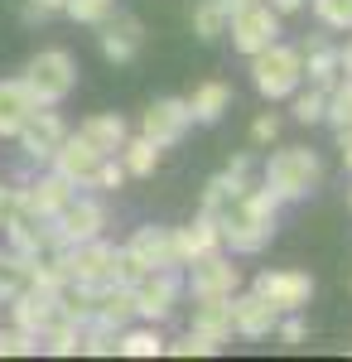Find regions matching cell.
Segmentation results:
<instances>
[{
  "instance_id": "cell-1",
  "label": "cell",
  "mask_w": 352,
  "mask_h": 362,
  "mask_svg": "<svg viewBox=\"0 0 352 362\" xmlns=\"http://www.w3.org/2000/svg\"><path fill=\"white\" fill-rule=\"evenodd\" d=\"M275 208H280V198L271 189H242L208 218L217 223V237L232 251H261L275 232Z\"/></svg>"
},
{
  "instance_id": "cell-2",
  "label": "cell",
  "mask_w": 352,
  "mask_h": 362,
  "mask_svg": "<svg viewBox=\"0 0 352 362\" xmlns=\"http://www.w3.org/2000/svg\"><path fill=\"white\" fill-rule=\"evenodd\" d=\"M324 179V160L304 145H290V150H275L271 165H266V189H271L280 203H295V198H309Z\"/></svg>"
},
{
  "instance_id": "cell-3",
  "label": "cell",
  "mask_w": 352,
  "mask_h": 362,
  "mask_svg": "<svg viewBox=\"0 0 352 362\" xmlns=\"http://www.w3.org/2000/svg\"><path fill=\"white\" fill-rule=\"evenodd\" d=\"M20 83H25V92L34 97V107H54V102H63V97L73 92L78 63H73L68 49H44V54L29 58V68H25Z\"/></svg>"
},
{
  "instance_id": "cell-4",
  "label": "cell",
  "mask_w": 352,
  "mask_h": 362,
  "mask_svg": "<svg viewBox=\"0 0 352 362\" xmlns=\"http://www.w3.org/2000/svg\"><path fill=\"white\" fill-rule=\"evenodd\" d=\"M299 78H304V54L299 49H285L280 39H275L271 49L251 54V83H256L261 97L280 102V97H290L299 87Z\"/></svg>"
},
{
  "instance_id": "cell-5",
  "label": "cell",
  "mask_w": 352,
  "mask_h": 362,
  "mask_svg": "<svg viewBox=\"0 0 352 362\" xmlns=\"http://www.w3.org/2000/svg\"><path fill=\"white\" fill-rule=\"evenodd\" d=\"M111 261H116V247H107L102 237H92V242L63 247L58 271H63V280H73V285H107L111 280Z\"/></svg>"
},
{
  "instance_id": "cell-6",
  "label": "cell",
  "mask_w": 352,
  "mask_h": 362,
  "mask_svg": "<svg viewBox=\"0 0 352 362\" xmlns=\"http://www.w3.org/2000/svg\"><path fill=\"white\" fill-rule=\"evenodd\" d=\"M227 25H232V49H242V54H261V49H271L275 39H280V15H275L266 0L237 10Z\"/></svg>"
},
{
  "instance_id": "cell-7",
  "label": "cell",
  "mask_w": 352,
  "mask_h": 362,
  "mask_svg": "<svg viewBox=\"0 0 352 362\" xmlns=\"http://www.w3.org/2000/svg\"><path fill=\"white\" fill-rule=\"evenodd\" d=\"M49 160H54V169L68 179V184H92L107 155H102V150L78 131V136H63V140H58V150L49 155Z\"/></svg>"
},
{
  "instance_id": "cell-8",
  "label": "cell",
  "mask_w": 352,
  "mask_h": 362,
  "mask_svg": "<svg viewBox=\"0 0 352 362\" xmlns=\"http://www.w3.org/2000/svg\"><path fill=\"white\" fill-rule=\"evenodd\" d=\"M102 227H107V213H102V203H92V198H68L63 208H58V223H54V237L58 247H73V242H92V237H102Z\"/></svg>"
},
{
  "instance_id": "cell-9",
  "label": "cell",
  "mask_w": 352,
  "mask_h": 362,
  "mask_svg": "<svg viewBox=\"0 0 352 362\" xmlns=\"http://www.w3.org/2000/svg\"><path fill=\"white\" fill-rule=\"evenodd\" d=\"M193 126V112L184 97H160L150 112H145V121H140V136L155 140V145H174V140H184V131Z\"/></svg>"
},
{
  "instance_id": "cell-10",
  "label": "cell",
  "mask_w": 352,
  "mask_h": 362,
  "mask_svg": "<svg viewBox=\"0 0 352 362\" xmlns=\"http://www.w3.org/2000/svg\"><path fill=\"white\" fill-rule=\"evenodd\" d=\"M131 295H136V314H145L150 324H160L174 314V300H179V285L169 271H145V276L131 280Z\"/></svg>"
},
{
  "instance_id": "cell-11",
  "label": "cell",
  "mask_w": 352,
  "mask_h": 362,
  "mask_svg": "<svg viewBox=\"0 0 352 362\" xmlns=\"http://www.w3.org/2000/svg\"><path fill=\"white\" fill-rule=\"evenodd\" d=\"M126 256L136 261L140 276H145V271H174V266H179V256H174V232H169V227H136Z\"/></svg>"
},
{
  "instance_id": "cell-12",
  "label": "cell",
  "mask_w": 352,
  "mask_h": 362,
  "mask_svg": "<svg viewBox=\"0 0 352 362\" xmlns=\"http://www.w3.org/2000/svg\"><path fill=\"white\" fill-rule=\"evenodd\" d=\"M227 305H232V329L237 334H246V338H266V334H275V324H280V309L266 300V295H227Z\"/></svg>"
},
{
  "instance_id": "cell-13",
  "label": "cell",
  "mask_w": 352,
  "mask_h": 362,
  "mask_svg": "<svg viewBox=\"0 0 352 362\" xmlns=\"http://www.w3.org/2000/svg\"><path fill=\"white\" fill-rule=\"evenodd\" d=\"M10 309H15V324H20L25 334L39 338L58 319V295H54V290L29 285V290H15V295H10Z\"/></svg>"
},
{
  "instance_id": "cell-14",
  "label": "cell",
  "mask_w": 352,
  "mask_h": 362,
  "mask_svg": "<svg viewBox=\"0 0 352 362\" xmlns=\"http://www.w3.org/2000/svg\"><path fill=\"white\" fill-rule=\"evenodd\" d=\"M256 295H266L280 314H290V309L309 305V295H314V280L299 276V271H266V276L256 280Z\"/></svg>"
},
{
  "instance_id": "cell-15",
  "label": "cell",
  "mask_w": 352,
  "mask_h": 362,
  "mask_svg": "<svg viewBox=\"0 0 352 362\" xmlns=\"http://www.w3.org/2000/svg\"><path fill=\"white\" fill-rule=\"evenodd\" d=\"M193 266V295H232L237 285H242V271L227 261V256H217V251H208V256H198V261H189Z\"/></svg>"
},
{
  "instance_id": "cell-16",
  "label": "cell",
  "mask_w": 352,
  "mask_h": 362,
  "mask_svg": "<svg viewBox=\"0 0 352 362\" xmlns=\"http://www.w3.org/2000/svg\"><path fill=\"white\" fill-rule=\"evenodd\" d=\"M15 136H20V145H25L29 160H49V155L58 150V140L68 136V131H63L58 112H39V107H34V112L25 116V126H20Z\"/></svg>"
},
{
  "instance_id": "cell-17",
  "label": "cell",
  "mask_w": 352,
  "mask_h": 362,
  "mask_svg": "<svg viewBox=\"0 0 352 362\" xmlns=\"http://www.w3.org/2000/svg\"><path fill=\"white\" fill-rule=\"evenodd\" d=\"M136 319V295H131V285H121V280H107V285H97V309H92V324H107V329H126Z\"/></svg>"
},
{
  "instance_id": "cell-18",
  "label": "cell",
  "mask_w": 352,
  "mask_h": 362,
  "mask_svg": "<svg viewBox=\"0 0 352 362\" xmlns=\"http://www.w3.org/2000/svg\"><path fill=\"white\" fill-rule=\"evenodd\" d=\"M145 44V29H140L136 15H121V20H102V54L111 63H131Z\"/></svg>"
},
{
  "instance_id": "cell-19",
  "label": "cell",
  "mask_w": 352,
  "mask_h": 362,
  "mask_svg": "<svg viewBox=\"0 0 352 362\" xmlns=\"http://www.w3.org/2000/svg\"><path fill=\"white\" fill-rule=\"evenodd\" d=\"M217 242H222V237H217V223L208 218V213H203V218H198L193 227H179V232H174V256L189 266V261H198V256L217 251Z\"/></svg>"
},
{
  "instance_id": "cell-20",
  "label": "cell",
  "mask_w": 352,
  "mask_h": 362,
  "mask_svg": "<svg viewBox=\"0 0 352 362\" xmlns=\"http://www.w3.org/2000/svg\"><path fill=\"white\" fill-rule=\"evenodd\" d=\"M25 208L29 213H39V218H58V208L73 198V184L63 179V174H49V179H39L34 189H25Z\"/></svg>"
},
{
  "instance_id": "cell-21",
  "label": "cell",
  "mask_w": 352,
  "mask_h": 362,
  "mask_svg": "<svg viewBox=\"0 0 352 362\" xmlns=\"http://www.w3.org/2000/svg\"><path fill=\"white\" fill-rule=\"evenodd\" d=\"M193 329L208 338H222L232 334V305H227V295H198V309H193Z\"/></svg>"
},
{
  "instance_id": "cell-22",
  "label": "cell",
  "mask_w": 352,
  "mask_h": 362,
  "mask_svg": "<svg viewBox=\"0 0 352 362\" xmlns=\"http://www.w3.org/2000/svg\"><path fill=\"white\" fill-rule=\"evenodd\" d=\"M29 112H34V97L25 92V83H0V136H15Z\"/></svg>"
},
{
  "instance_id": "cell-23",
  "label": "cell",
  "mask_w": 352,
  "mask_h": 362,
  "mask_svg": "<svg viewBox=\"0 0 352 362\" xmlns=\"http://www.w3.org/2000/svg\"><path fill=\"white\" fill-rule=\"evenodd\" d=\"M227 107H232V87L227 83H203V87H193V97H189L193 121H203V126H213Z\"/></svg>"
},
{
  "instance_id": "cell-24",
  "label": "cell",
  "mask_w": 352,
  "mask_h": 362,
  "mask_svg": "<svg viewBox=\"0 0 352 362\" xmlns=\"http://www.w3.org/2000/svg\"><path fill=\"white\" fill-rule=\"evenodd\" d=\"M82 136L92 140L102 155H116V150L126 145V121H121V116H87V121H82Z\"/></svg>"
},
{
  "instance_id": "cell-25",
  "label": "cell",
  "mask_w": 352,
  "mask_h": 362,
  "mask_svg": "<svg viewBox=\"0 0 352 362\" xmlns=\"http://www.w3.org/2000/svg\"><path fill=\"white\" fill-rule=\"evenodd\" d=\"M304 58H309V73H304V78L328 92V87H333V78H338V54L328 49L324 39H309V44H304Z\"/></svg>"
},
{
  "instance_id": "cell-26",
  "label": "cell",
  "mask_w": 352,
  "mask_h": 362,
  "mask_svg": "<svg viewBox=\"0 0 352 362\" xmlns=\"http://www.w3.org/2000/svg\"><path fill=\"white\" fill-rule=\"evenodd\" d=\"M116 353H126V358H160L164 338H160V329H131V334L116 338Z\"/></svg>"
},
{
  "instance_id": "cell-27",
  "label": "cell",
  "mask_w": 352,
  "mask_h": 362,
  "mask_svg": "<svg viewBox=\"0 0 352 362\" xmlns=\"http://www.w3.org/2000/svg\"><path fill=\"white\" fill-rule=\"evenodd\" d=\"M121 155H126V174H155V165H160V145H155V140H145V136L126 140V145H121Z\"/></svg>"
},
{
  "instance_id": "cell-28",
  "label": "cell",
  "mask_w": 352,
  "mask_h": 362,
  "mask_svg": "<svg viewBox=\"0 0 352 362\" xmlns=\"http://www.w3.org/2000/svg\"><path fill=\"white\" fill-rule=\"evenodd\" d=\"M222 29H227V10H222V0H203V5L193 10V34H198L203 44H213Z\"/></svg>"
},
{
  "instance_id": "cell-29",
  "label": "cell",
  "mask_w": 352,
  "mask_h": 362,
  "mask_svg": "<svg viewBox=\"0 0 352 362\" xmlns=\"http://www.w3.org/2000/svg\"><path fill=\"white\" fill-rule=\"evenodd\" d=\"M324 116L333 121V126H348L352 121V78L343 87H328V97H324Z\"/></svg>"
},
{
  "instance_id": "cell-30",
  "label": "cell",
  "mask_w": 352,
  "mask_h": 362,
  "mask_svg": "<svg viewBox=\"0 0 352 362\" xmlns=\"http://www.w3.org/2000/svg\"><path fill=\"white\" fill-rule=\"evenodd\" d=\"M29 353H39V338L25 334L20 324L15 329H0V358H29Z\"/></svg>"
},
{
  "instance_id": "cell-31",
  "label": "cell",
  "mask_w": 352,
  "mask_h": 362,
  "mask_svg": "<svg viewBox=\"0 0 352 362\" xmlns=\"http://www.w3.org/2000/svg\"><path fill=\"white\" fill-rule=\"evenodd\" d=\"M164 353H174V358H208V353H217V338L193 329V334L179 338V343H164Z\"/></svg>"
},
{
  "instance_id": "cell-32",
  "label": "cell",
  "mask_w": 352,
  "mask_h": 362,
  "mask_svg": "<svg viewBox=\"0 0 352 362\" xmlns=\"http://www.w3.org/2000/svg\"><path fill=\"white\" fill-rule=\"evenodd\" d=\"M111 5H116V0H68L63 10H68L78 25H102V20L111 15Z\"/></svg>"
},
{
  "instance_id": "cell-33",
  "label": "cell",
  "mask_w": 352,
  "mask_h": 362,
  "mask_svg": "<svg viewBox=\"0 0 352 362\" xmlns=\"http://www.w3.org/2000/svg\"><path fill=\"white\" fill-rule=\"evenodd\" d=\"M314 10L328 29H352V0H314Z\"/></svg>"
},
{
  "instance_id": "cell-34",
  "label": "cell",
  "mask_w": 352,
  "mask_h": 362,
  "mask_svg": "<svg viewBox=\"0 0 352 362\" xmlns=\"http://www.w3.org/2000/svg\"><path fill=\"white\" fill-rule=\"evenodd\" d=\"M324 87H314V92H304V97H295V116L309 126V121H324Z\"/></svg>"
},
{
  "instance_id": "cell-35",
  "label": "cell",
  "mask_w": 352,
  "mask_h": 362,
  "mask_svg": "<svg viewBox=\"0 0 352 362\" xmlns=\"http://www.w3.org/2000/svg\"><path fill=\"white\" fill-rule=\"evenodd\" d=\"M275 136H280V116H275V112H266V116L251 121V140H256V145H271Z\"/></svg>"
},
{
  "instance_id": "cell-36",
  "label": "cell",
  "mask_w": 352,
  "mask_h": 362,
  "mask_svg": "<svg viewBox=\"0 0 352 362\" xmlns=\"http://www.w3.org/2000/svg\"><path fill=\"white\" fill-rule=\"evenodd\" d=\"M92 184H102V189H121V184H126V165H107V160H102V169H97Z\"/></svg>"
},
{
  "instance_id": "cell-37",
  "label": "cell",
  "mask_w": 352,
  "mask_h": 362,
  "mask_svg": "<svg viewBox=\"0 0 352 362\" xmlns=\"http://www.w3.org/2000/svg\"><path fill=\"white\" fill-rule=\"evenodd\" d=\"M20 203H25V198H20V189H0V227L20 213Z\"/></svg>"
},
{
  "instance_id": "cell-38",
  "label": "cell",
  "mask_w": 352,
  "mask_h": 362,
  "mask_svg": "<svg viewBox=\"0 0 352 362\" xmlns=\"http://www.w3.org/2000/svg\"><path fill=\"white\" fill-rule=\"evenodd\" d=\"M275 334H280L285 348H295V343H304V324L299 319H285V324H275Z\"/></svg>"
},
{
  "instance_id": "cell-39",
  "label": "cell",
  "mask_w": 352,
  "mask_h": 362,
  "mask_svg": "<svg viewBox=\"0 0 352 362\" xmlns=\"http://www.w3.org/2000/svg\"><path fill=\"white\" fill-rule=\"evenodd\" d=\"M338 150H343V169L352 174V131H338Z\"/></svg>"
},
{
  "instance_id": "cell-40",
  "label": "cell",
  "mask_w": 352,
  "mask_h": 362,
  "mask_svg": "<svg viewBox=\"0 0 352 362\" xmlns=\"http://www.w3.org/2000/svg\"><path fill=\"white\" fill-rule=\"evenodd\" d=\"M68 0H29V10H39V15H58Z\"/></svg>"
},
{
  "instance_id": "cell-41",
  "label": "cell",
  "mask_w": 352,
  "mask_h": 362,
  "mask_svg": "<svg viewBox=\"0 0 352 362\" xmlns=\"http://www.w3.org/2000/svg\"><path fill=\"white\" fill-rule=\"evenodd\" d=\"M275 15H295V10H304V0H271Z\"/></svg>"
},
{
  "instance_id": "cell-42",
  "label": "cell",
  "mask_w": 352,
  "mask_h": 362,
  "mask_svg": "<svg viewBox=\"0 0 352 362\" xmlns=\"http://www.w3.org/2000/svg\"><path fill=\"white\" fill-rule=\"evenodd\" d=\"M338 73H348V78H352V39H348V49L338 54Z\"/></svg>"
},
{
  "instance_id": "cell-43",
  "label": "cell",
  "mask_w": 352,
  "mask_h": 362,
  "mask_svg": "<svg viewBox=\"0 0 352 362\" xmlns=\"http://www.w3.org/2000/svg\"><path fill=\"white\" fill-rule=\"evenodd\" d=\"M227 169H232V174H246V169H251V155H232V165H227Z\"/></svg>"
},
{
  "instance_id": "cell-44",
  "label": "cell",
  "mask_w": 352,
  "mask_h": 362,
  "mask_svg": "<svg viewBox=\"0 0 352 362\" xmlns=\"http://www.w3.org/2000/svg\"><path fill=\"white\" fill-rule=\"evenodd\" d=\"M246 5H256V0H222V10H227V20H232L237 10H246Z\"/></svg>"
},
{
  "instance_id": "cell-45",
  "label": "cell",
  "mask_w": 352,
  "mask_h": 362,
  "mask_svg": "<svg viewBox=\"0 0 352 362\" xmlns=\"http://www.w3.org/2000/svg\"><path fill=\"white\" fill-rule=\"evenodd\" d=\"M0 300H5V290H0Z\"/></svg>"
},
{
  "instance_id": "cell-46",
  "label": "cell",
  "mask_w": 352,
  "mask_h": 362,
  "mask_svg": "<svg viewBox=\"0 0 352 362\" xmlns=\"http://www.w3.org/2000/svg\"><path fill=\"white\" fill-rule=\"evenodd\" d=\"M348 203H352V194H348Z\"/></svg>"
}]
</instances>
